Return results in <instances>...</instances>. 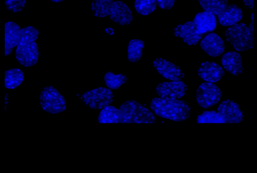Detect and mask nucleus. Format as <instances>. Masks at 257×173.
Returning <instances> with one entry per match:
<instances>
[{
    "label": "nucleus",
    "mask_w": 257,
    "mask_h": 173,
    "mask_svg": "<svg viewBox=\"0 0 257 173\" xmlns=\"http://www.w3.org/2000/svg\"><path fill=\"white\" fill-rule=\"evenodd\" d=\"M157 5L156 0H136L134 6L138 13L147 16L154 11Z\"/></svg>",
    "instance_id": "obj_26"
},
{
    "label": "nucleus",
    "mask_w": 257,
    "mask_h": 173,
    "mask_svg": "<svg viewBox=\"0 0 257 173\" xmlns=\"http://www.w3.org/2000/svg\"><path fill=\"white\" fill-rule=\"evenodd\" d=\"M119 110L116 107L108 105L99 113L98 121L100 123H120Z\"/></svg>",
    "instance_id": "obj_21"
},
{
    "label": "nucleus",
    "mask_w": 257,
    "mask_h": 173,
    "mask_svg": "<svg viewBox=\"0 0 257 173\" xmlns=\"http://www.w3.org/2000/svg\"><path fill=\"white\" fill-rule=\"evenodd\" d=\"M217 111L223 117L225 123H237L243 119L242 112L237 103L227 99L218 106Z\"/></svg>",
    "instance_id": "obj_11"
},
{
    "label": "nucleus",
    "mask_w": 257,
    "mask_h": 173,
    "mask_svg": "<svg viewBox=\"0 0 257 173\" xmlns=\"http://www.w3.org/2000/svg\"><path fill=\"white\" fill-rule=\"evenodd\" d=\"M114 0H93L91 10L95 17L103 18L109 15L110 10Z\"/></svg>",
    "instance_id": "obj_22"
},
{
    "label": "nucleus",
    "mask_w": 257,
    "mask_h": 173,
    "mask_svg": "<svg viewBox=\"0 0 257 173\" xmlns=\"http://www.w3.org/2000/svg\"><path fill=\"white\" fill-rule=\"evenodd\" d=\"M40 101L43 109L50 113L63 112L66 108L64 97L52 86L43 89L40 95Z\"/></svg>",
    "instance_id": "obj_6"
},
{
    "label": "nucleus",
    "mask_w": 257,
    "mask_h": 173,
    "mask_svg": "<svg viewBox=\"0 0 257 173\" xmlns=\"http://www.w3.org/2000/svg\"><path fill=\"white\" fill-rule=\"evenodd\" d=\"M120 123H155L154 114L148 109L134 100L122 103L119 109Z\"/></svg>",
    "instance_id": "obj_4"
},
{
    "label": "nucleus",
    "mask_w": 257,
    "mask_h": 173,
    "mask_svg": "<svg viewBox=\"0 0 257 173\" xmlns=\"http://www.w3.org/2000/svg\"><path fill=\"white\" fill-rule=\"evenodd\" d=\"M245 6L252 10L253 7V0H243Z\"/></svg>",
    "instance_id": "obj_29"
},
{
    "label": "nucleus",
    "mask_w": 257,
    "mask_h": 173,
    "mask_svg": "<svg viewBox=\"0 0 257 173\" xmlns=\"http://www.w3.org/2000/svg\"><path fill=\"white\" fill-rule=\"evenodd\" d=\"M80 98L90 108L100 109L111 104L113 94L109 88L99 87L85 92Z\"/></svg>",
    "instance_id": "obj_5"
},
{
    "label": "nucleus",
    "mask_w": 257,
    "mask_h": 173,
    "mask_svg": "<svg viewBox=\"0 0 257 173\" xmlns=\"http://www.w3.org/2000/svg\"><path fill=\"white\" fill-rule=\"evenodd\" d=\"M50 1L54 2H56V3H59V2H63L65 0H50Z\"/></svg>",
    "instance_id": "obj_30"
},
{
    "label": "nucleus",
    "mask_w": 257,
    "mask_h": 173,
    "mask_svg": "<svg viewBox=\"0 0 257 173\" xmlns=\"http://www.w3.org/2000/svg\"><path fill=\"white\" fill-rule=\"evenodd\" d=\"M144 47V42L140 39H133L128 43L127 47V57L131 62L138 61L142 55Z\"/></svg>",
    "instance_id": "obj_23"
},
{
    "label": "nucleus",
    "mask_w": 257,
    "mask_h": 173,
    "mask_svg": "<svg viewBox=\"0 0 257 173\" xmlns=\"http://www.w3.org/2000/svg\"><path fill=\"white\" fill-rule=\"evenodd\" d=\"M153 65L163 77L172 81H179L184 77V73L178 66L161 58H156Z\"/></svg>",
    "instance_id": "obj_9"
},
{
    "label": "nucleus",
    "mask_w": 257,
    "mask_h": 173,
    "mask_svg": "<svg viewBox=\"0 0 257 173\" xmlns=\"http://www.w3.org/2000/svg\"><path fill=\"white\" fill-rule=\"evenodd\" d=\"M104 80L108 88L117 89L126 82L127 78L122 74L115 75L111 72H108L104 75Z\"/></svg>",
    "instance_id": "obj_24"
},
{
    "label": "nucleus",
    "mask_w": 257,
    "mask_h": 173,
    "mask_svg": "<svg viewBox=\"0 0 257 173\" xmlns=\"http://www.w3.org/2000/svg\"><path fill=\"white\" fill-rule=\"evenodd\" d=\"M205 11L214 15H218L227 7L228 0H198Z\"/></svg>",
    "instance_id": "obj_20"
},
{
    "label": "nucleus",
    "mask_w": 257,
    "mask_h": 173,
    "mask_svg": "<svg viewBox=\"0 0 257 173\" xmlns=\"http://www.w3.org/2000/svg\"><path fill=\"white\" fill-rule=\"evenodd\" d=\"M22 34V29L16 23L8 22L5 24V56L9 55L17 46Z\"/></svg>",
    "instance_id": "obj_15"
},
{
    "label": "nucleus",
    "mask_w": 257,
    "mask_h": 173,
    "mask_svg": "<svg viewBox=\"0 0 257 173\" xmlns=\"http://www.w3.org/2000/svg\"><path fill=\"white\" fill-rule=\"evenodd\" d=\"M39 32L32 26L22 29V34L17 45L16 58L23 66L31 67L36 64L39 58L38 47L35 41Z\"/></svg>",
    "instance_id": "obj_1"
},
{
    "label": "nucleus",
    "mask_w": 257,
    "mask_h": 173,
    "mask_svg": "<svg viewBox=\"0 0 257 173\" xmlns=\"http://www.w3.org/2000/svg\"><path fill=\"white\" fill-rule=\"evenodd\" d=\"M27 0H5L7 9L13 13L20 12L25 7Z\"/></svg>",
    "instance_id": "obj_27"
},
{
    "label": "nucleus",
    "mask_w": 257,
    "mask_h": 173,
    "mask_svg": "<svg viewBox=\"0 0 257 173\" xmlns=\"http://www.w3.org/2000/svg\"><path fill=\"white\" fill-rule=\"evenodd\" d=\"M193 22L201 34L213 31L216 26L215 16L206 11L197 13Z\"/></svg>",
    "instance_id": "obj_16"
},
{
    "label": "nucleus",
    "mask_w": 257,
    "mask_h": 173,
    "mask_svg": "<svg viewBox=\"0 0 257 173\" xmlns=\"http://www.w3.org/2000/svg\"><path fill=\"white\" fill-rule=\"evenodd\" d=\"M110 19L121 26L129 25L133 21V14L128 6L121 1H114L111 5Z\"/></svg>",
    "instance_id": "obj_12"
},
{
    "label": "nucleus",
    "mask_w": 257,
    "mask_h": 173,
    "mask_svg": "<svg viewBox=\"0 0 257 173\" xmlns=\"http://www.w3.org/2000/svg\"><path fill=\"white\" fill-rule=\"evenodd\" d=\"M187 89V85L183 81H172L159 83L156 87V92L160 98L175 100L183 96Z\"/></svg>",
    "instance_id": "obj_8"
},
{
    "label": "nucleus",
    "mask_w": 257,
    "mask_h": 173,
    "mask_svg": "<svg viewBox=\"0 0 257 173\" xmlns=\"http://www.w3.org/2000/svg\"><path fill=\"white\" fill-rule=\"evenodd\" d=\"M221 97L220 89L212 82L202 83L196 91V99L199 105L208 108L216 104Z\"/></svg>",
    "instance_id": "obj_7"
},
{
    "label": "nucleus",
    "mask_w": 257,
    "mask_h": 173,
    "mask_svg": "<svg viewBox=\"0 0 257 173\" xmlns=\"http://www.w3.org/2000/svg\"><path fill=\"white\" fill-rule=\"evenodd\" d=\"M23 79V73L20 69H10L5 73V86L8 89L16 88L22 83Z\"/></svg>",
    "instance_id": "obj_19"
},
{
    "label": "nucleus",
    "mask_w": 257,
    "mask_h": 173,
    "mask_svg": "<svg viewBox=\"0 0 257 173\" xmlns=\"http://www.w3.org/2000/svg\"><path fill=\"white\" fill-rule=\"evenodd\" d=\"M221 64L229 73L237 75L242 71L241 59L240 54L236 52L229 51L221 57Z\"/></svg>",
    "instance_id": "obj_17"
},
{
    "label": "nucleus",
    "mask_w": 257,
    "mask_h": 173,
    "mask_svg": "<svg viewBox=\"0 0 257 173\" xmlns=\"http://www.w3.org/2000/svg\"><path fill=\"white\" fill-rule=\"evenodd\" d=\"M242 10L235 4H230L220 14L218 18L220 24L223 26H231L236 24L242 18Z\"/></svg>",
    "instance_id": "obj_18"
},
{
    "label": "nucleus",
    "mask_w": 257,
    "mask_h": 173,
    "mask_svg": "<svg viewBox=\"0 0 257 173\" xmlns=\"http://www.w3.org/2000/svg\"><path fill=\"white\" fill-rule=\"evenodd\" d=\"M175 0H156L158 6L164 10H170L174 5Z\"/></svg>",
    "instance_id": "obj_28"
},
{
    "label": "nucleus",
    "mask_w": 257,
    "mask_h": 173,
    "mask_svg": "<svg viewBox=\"0 0 257 173\" xmlns=\"http://www.w3.org/2000/svg\"><path fill=\"white\" fill-rule=\"evenodd\" d=\"M200 47L212 57L219 56L223 52L225 48L223 41L215 33H210L205 36L200 42Z\"/></svg>",
    "instance_id": "obj_14"
},
{
    "label": "nucleus",
    "mask_w": 257,
    "mask_h": 173,
    "mask_svg": "<svg viewBox=\"0 0 257 173\" xmlns=\"http://www.w3.org/2000/svg\"><path fill=\"white\" fill-rule=\"evenodd\" d=\"M251 14V23L248 27L242 23H236L229 27L225 32L226 40L238 51H244L253 47V22Z\"/></svg>",
    "instance_id": "obj_3"
},
{
    "label": "nucleus",
    "mask_w": 257,
    "mask_h": 173,
    "mask_svg": "<svg viewBox=\"0 0 257 173\" xmlns=\"http://www.w3.org/2000/svg\"><path fill=\"white\" fill-rule=\"evenodd\" d=\"M199 76L203 80L209 82L219 81L224 75L222 67L217 63L206 61L202 63L198 70Z\"/></svg>",
    "instance_id": "obj_13"
},
{
    "label": "nucleus",
    "mask_w": 257,
    "mask_h": 173,
    "mask_svg": "<svg viewBox=\"0 0 257 173\" xmlns=\"http://www.w3.org/2000/svg\"><path fill=\"white\" fill-rule=\"evenodd\" d=\"M150 107L157 116L175 121L187 119L191 110L187 102L179 99L169 100L154 98L151 102Z\"/></svg>",
    "instance_id": "obj_2"
},
{
    "label": "nucleus",
    "mask_w": 257,
    "mask_h": 173,
    "mask_svg": "<svg viewBox=\"0 0 257 173\" xmlns=\"http://www.w3.org/2000/svg\"><path fill=\"white\" fill-rule=\"evenodd\" d=\"M197 123H225L223 116L218 111H204L197 117Z\"/></svg>",
    "instance_id": "obj_25"
},
{
    "label": "nucleus",
    "mask_w": 257,
    "mask_h": 173,
    "mask_svg": "<svg viewBox=\"0 0 257 173\" xmlns=\"http://www.w3.org/2000/svg\"><path fill=\"white\" fill-rule=\"evenodd\" d=\"M174 34L176 37L182 38L185 43L190 46L197 44L202 37V34L198 32L193 22L191 21L175 27Z\"/></svg>",
    "instance_id": "obj_10"
}]
</instances>
